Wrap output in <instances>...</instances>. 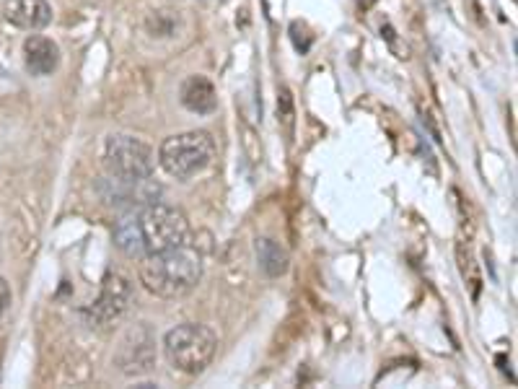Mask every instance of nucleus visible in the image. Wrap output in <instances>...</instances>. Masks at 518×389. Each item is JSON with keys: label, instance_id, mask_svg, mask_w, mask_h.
Here are the masks:
<instances>
[{"label": "nucleus", "instance_id": "12", "mask_svg": "<svg viewBox=\"0 0 518 389\" xmlns=\"http://www.w3.org/2000/svg\"><path fill=\"white\" fill-rule=\"evenodd\" d=\"M257 260H259V268L265 270L270 278H280V275L288 273V252L280 247L278 242H272V239H257Z\"/></svg>", "mask_w": 518, "mask_h": 389}, {"label": "nucleus", "instance_id": "13", "mask_svg": "<svg viewBox=\"0 0 518 389\" xmlns=\"http://www.w3.org/2000/svg\"><path fill=\"white\" fill-rule=\"evenodd\" d=\"M291 39H293V47H296L301 55H306V52L311 50V45H314V34L309 32V26H306L304 21H293Z\"/></svg>", "mask_w": 518, "mask_h": 389}, {"label": "nucleus", "instance_id": "1", "mask_svg": "<svg viewBox=\"0 0 518 389\" xmlns=\"http://www.w3.org/2000/svg\"><path fill=\"white\" fill-rule=\"evenodd\" d=\"M190 239V221L179 208L166 203H146L130 208L114 224V244L127 257H143L179 247Z\"/></svg>", "mask_w": 518, "mask_h": 389}, {"label": "nucleus", "instance_id": "11", "mask_svg": "<svg viewBox=\"0 0 518 389\" xmlns=\"http://www.w3.org/2000/svg\"><path fill=\"white\" fill-rule=\"evenodd\" d=\"M179 99H182L184 109H190L195 115H210L218 109V94L215 86L205 76H190L179 89Z\"/></svg>", "mask_w": 518, "mask_h": 389}, {"label": "nucleus", "instance_id": "3", "mask_svg": "<svg viewBox=\"0 0 518 389\" xmlns=\"http://www.w3.org/2000/svg\"><path fill=\"white\" fill-rule=\"evenodd\" d=\"M215 351H218V338L208 325L184 322V325L171 327L164 335L166 361L187 377L203 374L213 361Z\"/></svg>", "mask_w": 518, "mask_h": 389}, {"label": "nucleus", "instance_id": "6", "mask_svg": "<svg viewBox=\"0 0 518 389\" xmlns=\"http://www.w3.org/2000/svg\"><path fill=\"white\" fill-rule=\"evenodd\" d=\"M130 301H133L130 281L120 273H109L102 281V291H99L96 301H91L81 314L86 319V325L104 330V327L114 325L117 319H122V314L130 309Z\"/></svg>", "mask_w": 518, "mask_h": 389}, {"label": "nucleus", "instance_id": "4", "mask_svg": "<svg viewBox=\"0 0 518 389\" xmlns=\"http://www.w3.org/2000/svg\"><path fill=\"white\" fill-rule=\"evenodd\" d=\"M215 159L213 135L205 130H190V133L171 135L158 148V164L169 177L192 179L203 174Z\"/></svg>", "mask_w": 518, "mask_h": 389}, {"label": "nucleus", "instance_id": "5", "mask_svg": "<svg viewBox=\"0 0 518 389\" xmlns=\"http://www.w3.org/2000/svg\"><path fill=\"white\" fill-rule=\"evenodd\" d=\"M104 164L112 177L122 179H140L153 177L156 169V154L151 151L146 141H140L135 135H112L104 146Z\"/></svg>", "mask_w": 518, "mask_h": 389}, {"label": "nucleus", "instance_id": "2", "mask_svg": "<svg viewBox=\"0 0 518 389\" xmlns=\"http://www.w3.org/2000/svg\"><path fill=\"white\" fill-rule=\"evenodd\" d=\"M140 283L158 299H182L203 278V257L192 244L164 249L140 260Z\"/></svg>", "mask_w": 518, "mask_h": 389}, {"label": "nucleus", "instance_id": "7", "mask_svg": "<svg viewBox=\"0 0 518 389\" xmlns=\"http://www.w3.org/2000/svg\"><path fill=\"white\" fill-rule=\"evenodd\" d=\"M104 203L109 205H130V208H138V205L156 203L161 198V185L151 177L140 179H122L107 174L104 182L99 185Z\"/></svg>", "mask_w": 518, "mask_h": 389}, {"label": "nucleus", "instance_id": "9", "mask_svg": "<svg viewBox=\"0 0 518 389\" xmlns=\"http://www.w3.org/2000/svg\"><path fill=\"white\" fill-rule=\"evenodd\" d=\"M24 63L26 71L32 73V76H52L60 68V47L50 37L32 34L24 42Z\"/></svg>", "mask_w": 518, "mask_h": 389}, {"label": "nucleus", "instance_id": "15", "mask_svg": "<svg viewBox=\"0 0 518 389\" xmlns=\"http://www.w3.org/2000/svg\"><path fill=\"white\" fill-rule=\"evenodd\" d=\"M11 307V286L6 283V278L0 275V312H6Z\"/></svg>", "mask_w": 518, "mask_h": 389}, {"label": "nucleus", "instance_id": "8", "mask_svg": "<svg viewBox=\"0 0 518 389\" xmlns=\"http://www.w3.org/2000/svg\"><path fill=\"white\" fill-rule=\"evenodd\" d=\"M3 16L11 26L24 32H39L50 26L52 6L47 0H8L3 8Z\"/></svg>", "mask_w": 518, "mask_h": 389}, {"label": "nucleus", "instance_id": "14", "mask_svg": "<svg viewBox=\"0 0 518 389\" xmlns=\"http://www.w3.org/2000/svg\"><path fill=\"white\" fill-rule=\"evenodd\" d=\"M278 115H280V120L288 125V130H291L293 115H296V112H293V96H291V91H288V86H283L278 94Z\"/></svg>", "mask_w": 518, "mask_h": 389}, {"label": "nucleus", "instance_id": "10", "mask_svg": "<svg viewBox=\"0 0 518 389\" xmlns=\"http://www.w3.org/2000/svg\"><path fill=\"white\" fill-rule=\"evenodd\" d=\"M135 345L130 340H122V348H120V356H117V366L120 371L125 374H143L153 366V338L148 327H135Z\"/></svg>", "mask_w": 518, "mask_h": 389}]
</instances>
